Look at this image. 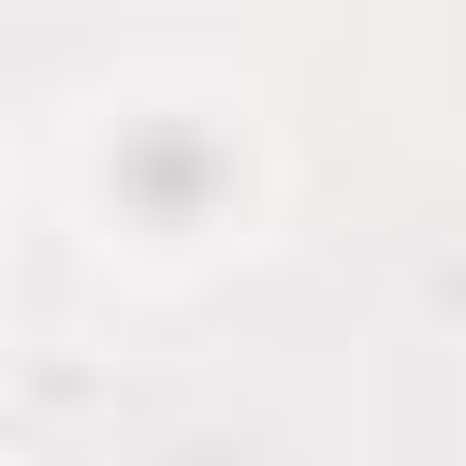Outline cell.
Returning a JSON list of instances; mask_svg holds the SVG:
<instances>
[{
	"label": "cell",
	"mask_w": 466,
	"mask_h": 466,
	"mask_svg": "<svg viewBox=\"0 0 466 466\" xmlns=\"http://www.w3.org/2000/svg\"><path fill=\"white\" fill-rule=\"evenodd\" d=\"M131 189H146V204H189V189H204V146H131Z\"/></svg>",
	"instance_id": "obj_1"
}]
</instances>
